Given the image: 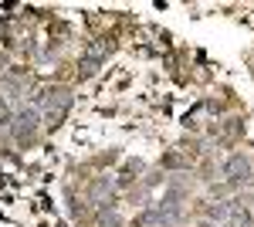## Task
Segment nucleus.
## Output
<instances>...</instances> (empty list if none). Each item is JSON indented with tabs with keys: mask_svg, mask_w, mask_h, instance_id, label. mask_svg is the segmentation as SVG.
<instances>
[{
	"mask_svg": "<svg viewBox=\"0 0 254 227\" xmlns=\"http://www.w3.org/2000/svg\"><path fill=\"white\" fill-rule=\"evenodd\" d=\"M183 221V204H180V197H163V204H156L153 210H146V214H139L136 224L139 227H173Z\"/></svg>",
	"mask_w": 254,
	"mask_h": 227,
	"instance_id": "nucleus-1",
	"label": "nucleus"
},
{
	"mask_svg": "<svg viewBox=\"0 0 254 227\" xmlns=\"http://www.w3.org/2000/svg\"><path fill=\"white\" fill-rule=\"evenodd\" d=\"M34 102H38V105H44V119H48L51 126H58L61 119L68 115V109H71V92H68V88L38 92V95H34Z\"/></svg>",
	"mask_w": 254,
	"mask_h": 227,
	"instance_id": "nucleus-2",
	"label": "nucleus"
},
{
	"mask_svg": "<svg viewBox=\"0 0 254 227\" xmlns=\"http://www.w3.org/2000/svg\"><path fill=\"white\" fill-rule=\"evenodd\" d=\"M10 129L17 136V143L34 139V133H38V112H34V109H20V112L14 115V122H10Z\"/></svg>",
	"mask_w": 254,
	"mask_h": 227,
	"instance_id": "nucleus-3",
	"label": "nucleus"
},
{
	"mask_svg": "<svg viewBox=\"0 0 254 227\" xmlns=\"http://www.w3.org/2000/svg\"><path fill=\"white\" fill-rule=\"evenodd\" d=\"M105 55H109V41H92L85 48V55H81V75H92L98 65H102Z\"/></svg>",
	"mask_w": 254,
	"mask_h": 227,
	"instance_id": "nucleus-4",
	"label": "nucleus"
},
{
	"mask_svg": "<svg viewBox=\"0 0 254 227\" xmlns=\"http://www.w3.org/2000/svg\"><path fill=\"white\" fill-rule=\"evenodd\" d=\"M224 176H227L231 183H244V180L251 176V163H248L244 156H231V159L224 163Z\"/></svg>",
	"mask_w": 254,
	"mask_h": 227,
	"instance_id": "nucleus-5",
	"label": "nucleus"
},
{
	"mask_svg": "<svg viewBox=\"0 0 254 227\" xmlns=\"http://www.w3.org/2000/svg\"><path fill=\"white\" fill-rule=\"evenodd\" d=\"M207 217L217 221V224H220V221H231V204H224V200L210 204V207H207Z\"/></svg>",
	"mask_w": 254,
	"mask_h": 227,
	"instance_id": "nucleus-6",
	"label": "nucleus"
},
{
	"mask_svg": "<svg viewBox=\"0 0 254 227\" xmlns=\"http://www.w3.org/2000/svg\"><path fill=\"white\" fill-rule=\"evenodd\" d=\"M112 187H116V183H112L109 176H105V180H98L95 187H92V200H102L105 193H112Z\"/></svg>",
	"mask_w": 254,
	"mask_h": 227,
	"instance_id": "nucleus-7",
	"label": "nucleus"
}]
</instances>
